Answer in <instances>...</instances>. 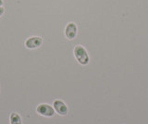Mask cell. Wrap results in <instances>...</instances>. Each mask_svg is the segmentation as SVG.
<instances>
[{"instance_id": "1", "label": "cell", "mask_w": 148, "mask_h": 124, "mask_svg": "<svg viewBox=\"0 0 148 124\" xmlns=\"http://www.w3.org/2000/svg\"><path fill=\"white\" fill-rule=\"evenodd\" d=\"M73 54L74 57L77 59V61L81 64V65L85 66L87 65L90 61V58L89 55L87 53V50L82 47L81 45H76L73 49Z\"/></svg>"}, {"instance_id": "2", "label": "cell", "mask_w": 148, "mask_h": 124, "mask_svg": "<svg viewBox=\"0 0 148 124\" xmlns=\"http://www.w3.org/2000/svg\"><path fill=\"white\" fill-rule=\"evenodd\" d=\"M36 112L39 115L46 118H51L53 117L56 111L52 106L48 104H40L38 107L36 108Z\"/></svg>"}, {"instance_id": "3", "label": "cell", "mask_w": 148, "mask_h": 124, "mask_svg": "<svg viewBox=\"0 0 148 124\" xmlns=\"http://www.w3.org/2000/svg\"><path fill=\"white\" fill-rule=\"evenodd\" d=\"M53 108L55 109L56 113H58V115H60V116H66L68 114L69 108L67 107L66 103L62 100H60V99L55 100L53 103Z\"/></svg>"}, {"instance_id": "4", "label": "cell", "mask_w": 148, "mask_h": 124, "mask_svg": "<svg viewBox=\"0 0 148 124\" xmlns=\"http://www.w3.org/2000/svg\"><path fill=\"white\" fill-rule=\"evenodd\" d=\"M43 44V39L40 36H32L25 41V47L28 49H36Z\"/></svg>"}, {"instance_id": "5", "label": "cell", "mask_w": 148, "mask_h": 124, "mask_svg": "<svg viewBox=\"0 0 148 124\" xmlns=\"http://www.w3.org/2000/svg\"><path fill=\"white\" fill-rule=\"evenodd\" d=\"M77 33H78V28L77 25L74 23V22H69V23L67 24L66 28H65V36L69 39L72 40L77 36Z\"/></svg>"}, {"instance_id": "6", "label": "cell", "mask_w": 148, "mask_h": 124, "mask_svg": "<svg viewBox=\"0 0 148 124\" xmlns=\"http://www.w3.org/2000/svg\"><path fill=\"white\" fill-rule=\"evenodd\" d=\"M9 121H10V124H22L21 117L20 116V114H18L17 112H12L10 114Z\"/></svg>"}, {"instance_id": "7", "label": "cell", "mask_w": 148, "mask_h": 124, "mask_svg": "<svg viewBox=\"0 0 148 124\" xmlns=\"http://www.w3.org/2000/svg\"><path fill=\"white\" fill-rule=\"evenodd\" d=\"M4 12H5V8L3 7H0V18L4 14Z\"/></svg>"}, {"instance_id": "8", "label": "cell", "mask_w": 148, "mask_h": 124, "mask_svg": "<svg viewBox=\"0 0 148 124\" xmlns=\"http://www.w3.org/2000/svg\"><path fill=\"white\" fill-rule=\"evenodd\" d=\"M3 4H4L3 0H0V7H3Z\"/></svg>"}]
</instances>
